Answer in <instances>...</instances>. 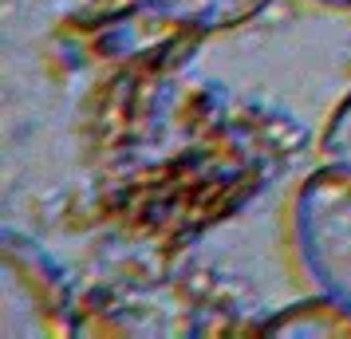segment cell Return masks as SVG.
Returning a JSON list of instances; mask_svg holds the SVG:
<instances>
[{
    "mask_svg": "<svg viewBox=\"0 0 351 339\" xmlns=\"http://www.w3.org/2000/svg\"><path fill=\"white\" fill-rule=\"evenodd\" d=\"M324 4H339V8H351V0H324Z\"/></svg>",
    "mask_w": 351,
    "mask_h": 339,
    "instance_id": "277c9868",
    "label": "cell"
},
{
    "mask_svg": "<svg viewBox=\"0 0 351 339\" xmlns=\"http://www.w3.org/2000/svg\"><path fill=\"white\" fill-rule=\"evenodd\" d=\"M328 158L351 170V99L335 111L332 127H328Z\"/></svg>",
    "mask_w": 351,
    "mask_h": 339,
    "instance_id": "3957f363",
    "label": "cell"
},
{
    "mask_svg": "<svg viewBox=\"0 0 351 339\" xmlns=\"http://www.w3.org/2000/svg\"><path fill=\"white\" fill-rule=\"evenodd\" d=\"M296 241L312 284L351 316V170L328 166L296 201Z\"/></svg>",
    "mask_w": 351,
    "mask_h": 339,
    "instance_id": "6da1fadb",
    "label": "cell"
},
{
    "mask_svg": "<svg viewBox=\"0 0 351 339\" xmlns=\"http://www.w3.org/2000/svg\"><path fill=\"white\" fill-rule=\"evenodd\" d=\"M146 12L186 28H229L256 16L269 0H138Z\"/></svg>",
    "mask_w": 351,
    "mask_h": 339,
    "instance_id": "7a4b0ae2",
    "label": "cell"
}]
</instances>
